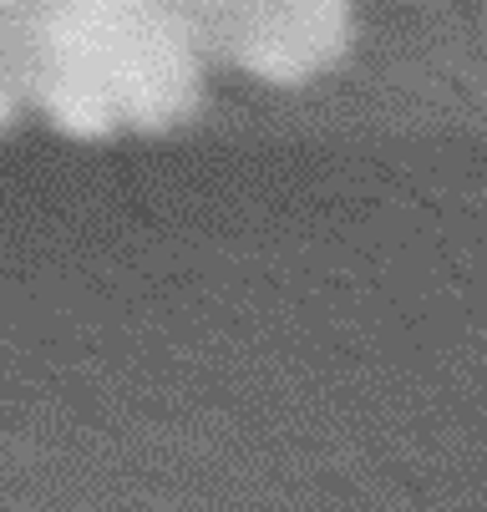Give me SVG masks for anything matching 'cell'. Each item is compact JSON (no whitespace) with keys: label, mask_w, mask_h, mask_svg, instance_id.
<instances>
[{"label":"cell","mask_w":487,"mask_h":512,"mask_svg":"<svg viewBox=\"0 0 487 512\" xmlns=\"http://www.w3.org/2000/svg\"><path fill=\"white\" fill-rule=\"evenodd\" d=\"M203 46L183 0H36L0 46V77L66 137L168 132L203 97Z\"/></svg>","instance_id":"1"},{"label":"cell","mask_w":487,"mask_h":512,"mask_svg":"<svg viewBox=\"0 0 487 512\" xmlns=\"http://www.w3.org/2000/svg\"><path fill=\"white\" fill-rule=\"evenodd\" d=\"M16 107H21V102H16V92H11V82H6V77H0V132H6V127L16 122Z\"/></svg>","instance_id":"4"},{"label":"cell","mask_w":487,"mask_h":512,"mask_svg":"<svg viewBox=\"0 0 487 512\" xmlns=\"http://www.w3.org/2000/svg\"><path fill=\"white\" fill-rule=\"evenodd\" d=\"M234 6H239V0H183V11L193 21V36H198V46H203L208 61H219V36H224Z\"/></svg>","instance_id":"2"},{"label":"cell","mask_w":487,"mask_h":512,"mask_svg":"<svg viewBox=\"0 0 487 512\" xmlns=\"http://www.w3.org/2000/svg\"><path fill=\"white\" fill-rule=\"evenodd\" d=\"M31 6H36V0H0V46H6V41L26 26Z\"/></svg>","instance_id":"3"}]
</instances>
